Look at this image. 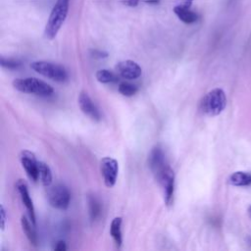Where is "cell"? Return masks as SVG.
Listing matches in <instances>:
<instances>
[{
    "mask_svg": "<svg viewBox=\"0 0 251 251\" xmlns=\"http://www.w3.org/2000/svg\"><path fill=\"white\" fill-rule=\"evenodd\" d=\"M70 9V0H56L44 29L47 39H53L65 23Z\"/></svg>",
    "mask_w": 251,
    "mask_h": 251,
    "instance_id": "1",
    "label": "cell"
},
{
    "mask_svg": "<svg viewBox=\"0 0 251 251\" xmlns=\"http://www.w3.org/2000/svg\"><path fill=\"white\" fill-rule=\"evenodd\" d=\"M13 87L18 92L38 97H50L54 90L47 82L36 77L17 78L13 81Z\"/></svg>",
    "mask_w": 251,
    "mask_h": 251,
    "instance_id": "2",
    "label": "cell"
},
{
    "mask_svg": "<svg viewBox=\"0 0 251 251\" xmlns=\"http://www.w3.org/2000/svg\"><path fill=\"white\" fill-rule=\"evenodd\" d=\"M227 106V97L223 90L215 89L209 92L200 101L199 108L208 116H218Z\"/></svg>",
    "mask_w": 251,
    "mask_h": 251,
    "instance_id": "3",
    "label": "cell"
},
{
    "mask_svg": "<svg viewBox=\"0 0 251 251\" xmlns=\"http://www.w3.org/2000/svg\"><path fill=\"white\" fill-rule=\"evenodd\" d=\"M31 68L52 80L63 82L68 78V73L66 69L58 64L47 62V61H35L31 64Z\"/></svg>",
    "mask_w": 251,
    "mask_h": 251,
    "instance_id": "4",
    "label": "cell"
},
{
    "mask_svg": "<svg viewBox=\"0 0 251 251\" xmlns=\"http://www.w3.org/2000/svg\"><path fill=\"white\" fill-rule=\"evenodd\" d=\"M47 199L49 204L59 210H66L70 205L71 194L64 185H56L47 192Z\"/></svg>",
    "mask_w": 251,
    "mask_h": 251,
    "instance_id": "5",
    "label": "cell"
},
{
    "mask_svg": "<svg viewBox=\"0 0 251 251\" xmlns=\"http://www.w3.org/2000/svg\"><path fill=\"white\" fill-rule=\"evenodd\" d=\"M100 172L105 186L107 188L114 187L119 172V166L117 160L111 157L103 158L100 162Z\"/></svg>",
    "mask_w": 251,
    "mask_h": 251,
    "instance_id": "6",
    "label": "cell"
},
{
    "mask_svg": "<svg viewBox=\"0 0 251 251\" xmlns=\"http://www.w3.org/2000/svg\"><path fill=\"white\" fill-rule=\"evenodd\" d=\"M148 163H149L150 170L155 175L157 180H159L162 174L169 168L168 164L166 162L164 151L159 146H155L151 150L148 158Z\"/></svg>",
    "mask_w": 251,
    "mask_h": 251,
    "instance_id": "7",
    "label": "cell"
},
{
    "mask_svg": "<svg viewBox=\"0 0 251 251\" xmlns=\"http://www.w3.org/2000/svg\"><path fill=\"white\" fill-rule=\"evenodd\" d=\"M158 182L163 186L166 205L172 206L174 203V195H175V175H174V171L170 168V167L162 174Z\"/></svg>",
    "mask_w": 251,
    "mask_h": 251,
    "instance_id": "8",
    "label": "cell"
},
{
    "mask_svg": "<svg viewBox=\"0 0 251 251\" xmlns=\"http://www.w3.org/2000/svg\"><path fill=\"white\" fill-rule=\"evenodd\" d=\"M20 160L29 178L34 182L39 181V161L35 154L29 150H24L20 154Z\"/></svg>",
    "mask_w": 251,
    "mask_h": 251,
    "instance_id": "9",
    "label": "cell"
},
{
    "mask_svg": "<svg viewBox=\"0 0 251 251\" xmlns=\"http://www.w3.org/2000/svg\"><path fill=\"white\" fill-rule=\"evenodd\" d=\"M116 72L124 78L135 79L141 76L140 66L132 60L121 61L116 65Z\"/></svg>",
    "mask_w": 251,
    "mask_h": 251,
    "instance_id": "10",
    "label": "cell"
},
{
    "mask_svg": "<svg viewBox=\"0 0 251 251\" xmlns=\"http://www.w3.org/2000/svg\"><path fill=\"white\" fill-rule=\"evenodd\" d=\"M78 106L83 113H85L87 116H89L91 119H93L94 121L101 120V114L88 93L86 92L80 93L78 97Z\"/></svg>",
    "mask_w": 251,
    "mask_h": 251,
    "instance_id": "11",
    "label": "cell"
},
{
    "mask_svg": "<svg viewBox=\"0 0 251 251\" xmlns=\"http://www.w3.org/2000/svg\"><path fill=\"white\" fill-rule=\"evenodd\" d=\"M16 187H17V190L19 192V194L21 196V199H22V202L23 204L25 205L28 213H29V216H30V220L36 225V213H35V207H34V203H33V200L30 196V193H29V190H28V186L27 184L25 183L24 180H19L16 184Z\"/></svg>",
    "mask_w": 251,
    "mask_h": 251,
    "instance_id": "12",
    "label": "cell"
},
{
    "mask_svg": "<svg viewBox=\"0 0 251 251\" xmlns=\"http://www.w3.org/2000/svg\"><path fill=\"white\" fill-rule=\"evenodd\" d=\"M174 13L183 23L188 25L194 24L198 20V15L195 12L192 11L191 8H187L179 4L174 7Z\"/></svg>",
    "mask_w": 251,
    "mask_h": 251,
    "instance_id": "13",
    "label": "cell"
},
{
    "mask_svg": "<svg viewBox=\"0 0 251 251\" xmlns=\"http://www.w3.org/2000/svg\"><path fill=\"white\" fill-rule=\"evenodd\" d=\"M229 184L234 187H248L251 185V174L247 172H234L229 178Z\"/></svg>",
    "mask_w": 251,
    "mask_h": 251,
    "instance_id": "14",
    "label": "cell"
},
{
    "mask_svg": "<svg viewBox=\"0 0 251 251\" xmlns=\"http://www.w3.org/2000/svg\"><path fill=\"white\" fill-rule=\"evenodd\" d=\"M21 224H22L23 231H24V232H25L27 238L29 239V241H30L33 245L37 246L39 239H38L37 232H36V230H35V226H36V225H35L33 222L31 223L25 216H23V217L21 218Z\"/></svg>",
    "mask_w": 251,
    "mask_h": 251,
    "instance_id": "15",
    "label": "cell"
},
{
    "mask_svg": "<svg viewBox=\"0 0 251 251\" xmlns=\"http://www.w3.org/2000/svg\"><path fill=\"white\" fill-rule=\"evenodd\" d=\"M122 218L116 217L113 219L111 226H110V234L114 239L118 248L122 246L123 237H122Z\"/></svg>",
    "mask_w": 251,
    "mask_h": 251,
    "instance_id": "16",
    "label": "cell"
},
{
    "mask_svg": "<svg viewBox=\"0 0 251 251\" xmlns=\"http://www.w3.org/2000/svg\"><path fill=\"white\" fill-rule=\"evenodd\" d=\"M39 181L44 187H49L52 183L51 170L44 162H39Z\"/></svg>",
    "mask_w": 251,
    "mask_h": 251,
    "instance_id": "17",
    "label": "cell"
},
{
    "mask_svg": "<svg viewBox=\"0 0 251 251\" xmlns=\"http://www.w3.org/2000/svg\"><path fill=\"white\" fill-rule=\"evenodd\" d=\"M97 79L101 83H110V82H117L119 80L118 76L113 73L112 71H109L107 69L99 70L97 73Z\"/></svg>",
    "mask_w": 251,
    "mask_h": 251,
    "instance_id": "18",
    "label": "cell"
},
{
    "mask_svg": "<svg viewBox=\"0 0 251 251\" xmlns=\"http://www.w3.org/2000/svg\"><path fill=\"white\" fill-rule=\"evenodd\" d=\"M118 90H119V93H120L122 96L127 97H134V96L137 93V91H138V89H137L136 86H135V85H133V83L128 82V81H123V82H121L120 85H119Z\"/></svg>",
    "mask_w": 251,
    "mask_h": 251,
    "instance_id": "19",
    "label": "cell"
},
{
    "mask_svg": "<svg viewBox=\"0 0 251 251\" xmlns=\"http://www.w3.org/2000/svg\"><path fill=\"white\" fill-rule=\"evenodd\" d=\"M89 206H90V215L92 220H97L100 215V205L97 199L94 196L89 198Z\"/></svg>",
    "mask_w": 251,
    "mask_h": 251,
    "instance_id": "20",
    "label": "cell"
},
{
    "mask_svg": "<svg viewBox=\"0 0 251 251\" xmlns=\"http://www.w3.org/2000/svg\"><path fill=\"white\" fill-rule=\"evenodd\" d=\"M0 65H1L3 68L9 69V70H15L22 66V62L11 58H4L2 56L1 60H0Z\"/></svg>",
    "mask_w": 251,
    "mask_h": 251,
    "instance_id": "21",
    "label": "cell"
},
{
    "mask_svg": "<svg viewBox=\"0 0 251 251\" xmlns=\"http://www.w3.org/2000/svg\"><path fill=\"white\" fill-rule=\"evenodd\" d=\"M0 217H1V230H4L6 226V211L3 205L0 206Z\"/></svg>",
    "mask_w": 251,
    "mask_h": 251,
    "instance_id": "22",
    "label": "cell"
},
{
    "mask_svg": "<svg viewBox=\"0 0 251 251\" xmlns=\"http://www.w3.org/2000/svg\"><path fill=\"white\" fill-rule=\"evenodd\" d=\"M122 2L129 7H136L139 3V0H122Z\"/></svg>",
    "mask_w": 251,
    "mask_h": 251,
    "instance_id": "23",
    "label": "cell"
},
{
    "mask_svg": "<svg viewBox=\"0 0 251 251\" xmlns=\"http://www.w3.org/2000/svg\"><path fill=\"white\" fill-rule=\"evenodd\" d=\"M54 249H55L56 251H64V250H66V249H67V246H66L65 241H63V240L58 241V242L56 243V245L54 246Z\"/></svg>",
    "mask_w": 251,
    "mask_h": 251,
    "instance_id": "24",
    "label": "cell"
},
{
    "mask_svg": "<svg viewBox=\"0 0 251 251\" xmlns=\"http://www.w3.org/2000/svg\"><path fill=\"white\" fill-rule=\"evenodd\" d=\"M179 1V5L187 7V8H191L193 5V0H178Z\"/></svg>",
    "mask_w": 251,
    "mask_h": 251,
    "instance_id": "25",
    "label": "cell"
},
{
    "mask_svg": "<svg viewBox=\"0 0 251 251\" xmlns=\"http://www.w3.org/2000/svg\"><path fill=\"white\" fill-rule=\"evenodd\" d=\"M94 56H95V57H98V58H103V57H107L108 54H107L106 52L95 50V51H94Z\"/></svg>",
    "mask_w": 251,
    "mask_h": 251,
    "instance_id": "26",
    "label": "cell"
},
{
    "mask_svg": "<svg viewBox=\"0 0 251 251\" xmlns=\"http://www.w3.org/2000/svg\"><path fill=\"white\" fill-rule=\"evenodd\" d=\"M146 1H148L150 3H156V2L159 1V0H146Z\"/></svg>",
    "mask_w": 251,
    "mask_h": 251,
    "instance_id": "27",
    "label": "cell"
},
{
    "mask_svg": "<svg viewBox=\"0 0 251 251\" xmlns=\"http://www.w3.org/2000/svg\"><path fill=\"white\" fill-rule=\"evenodd\" d=\"M248 214H249V217L251 218V206L248 208Z\"/></svg>",
    "mask_w": 251,
    "mask_h": 251,
    "instance_id": "28",
    "label": "cell"
}]
</instances>
